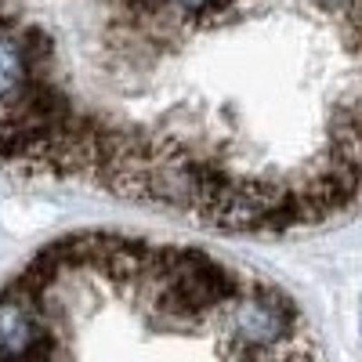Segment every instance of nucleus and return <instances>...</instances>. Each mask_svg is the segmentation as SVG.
<instances>
[{"instance_id":"nucleus-1","label":"nucleus","mask_w":362,"mask_h":362,"mask_svg":"<svg viewBox=\"0 0 362 362\" xmlns=\"http://www.w3.org/2000/svg\"><path fill=\"white\" fill-rule=\"evenodd\" d=\"M218 355L225 358H290L315 355L305 344V329L293 300L261 279H239L235 293L221 305L218 322Z\"/></svg>"},{"instance_id":"nucleus-2","label":"nucleus","mask_w":362,"mask_h":362,"mask_svg":"<svg viewBox=\"0 0 362 362\" xmlns=\"http://www.w3.org/2000/svg\"><path fill=\"white\" fill-rule=\"evenodd\" d=\"M54 355L51 326L37 305V293L22 279L0 293V358H44Z\"/></svg>"}]
</instances>
